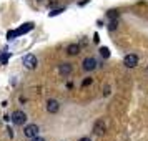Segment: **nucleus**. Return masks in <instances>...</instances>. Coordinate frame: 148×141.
I'll use <instances>...</instances> for the list:
<instances>
[{"label": "nucleus", "instance_id": "f257e3e1", "mask_svg": "<svg viewBox=\"0 0 148 141\" xmlns=\"http://www.w3.org/2000/svg\"><path fill=\"white\" fill-rule=\"evenodd\" d=\"M10 120L14 121V125H17V126H23L27 123V114H25V111H22V110H15L14 113H12V118Z\"/></svg>", "mask_w": 148, "mask_h": 141}, {"label": "nucleus", "instance_id": "f03ea898", "mask_svg": "<svg viewBox=\"0 0 148 141\" xmlns=\"http://www.w3.org/2000/svg\"><path fill=\"white\" fill-rule=\"evenodd\" d=\"M37 65H38V60H37V57H35V55L28 53V55L23 57V67L27 68V70H35Z\"/></svg>", "mask_w": 148, "mask_h": 141}, {"label": "nucleus", "instance_id": "7ed1b4c3", "mask_svg": "<svg viewBox=\"0 0 148 141\" xmlns=\"http://www.w3.org/2000/svg\"><path fill=\"white\" fill-rule=\"evenodd\" d=\"M38 131H40V128H38V125H35V123H32V125H27V126L23 128V134L27 136V138H35V136H38Z\"/></svg>", "mask_w": 148, "mask_h": 141}, {"label": "nucleus", "instance_id": "20e7f679", "mask_svg": "<svg viewBox=\"0 0 148 141\" xmlns=\"http://www.w3.org/2000/svg\"><path fill=\"white\" fill-rule=\"evenodd\" d=\"M34 28V23H25V27H20V28H17L15 32H8V40L10 38H14V37H18V35H23V33H27V32H30Z\"/></svg>", "mask_w": 148, "mask_h": 141}, {"label": "nucleus", "instance_id": "39448f33", "mask_svg": "<svg viewBox=\"0 0 148 141\" xmlns=\"http://www.w3.org/2000/svg\"><path fill=\"white\" fill-rule=\"evenodd\" d=\"M97 60H95L93 57H87L85 60H83V63H82V67H83V70L85 72H93L95 68H97Z\"/></svg>", "mask_w": 148, "mask_h": 141}, {"label": "nucleus", "instance_id": "423d86ee", "mask_svg": "<svg viewBox=\"0 0 148 141\" xmlns=\"http://www.w3.org/2000/svg\"><path fill=\"white\" fill-rule=\"evenodd\" d=\"M123 63H125V67L127 68H135L136 65H138V55H135V53L127 55L125 60H123Z\"/></svg>", "mask_w": 148, "mask_h": 141}, {"label": "nucleus", "instance_id": "0eeeda50", "mask_svg": "<svg viewBox=\"0 0 148 141\" xmlns=\"http://www.w3.org/2000/svg\"><path fill=\"white\" fill-rule=\"evenodd\" d=\"M58 110H60V103H58V100L50 98V100L47 101V111L50 114H55V113H58Z\"/></svg>", "mask_w": 148, "mask_h": 141}, {"label": "nucleus", "instance_id": "6e6552de", "mask_svg": "<svg viewBox=\"0 0 148 141\" xmlns=\"http://www.w3.org/2000/svg\"><path fill=\"white\" fill-rule=\"evenodd\" d=\"M105 129H107V125H105V121L103 120H97L93 125V133L98 134V136H101V134L105 133Z\"/></svg>", "mask_w": 148, "mask_h": 141}, {"label": "nucleus", "instance_id": "1a4fd4ad", "mask_svg": "<svg viewBox=\"0 0 148 141\" xmlns=\"http://www.w3.org/2000/svg\"><path fill=\"white\" fill-rule=\"evenodd\" d=\"M72 72H73L72 63H60V65H58V73H60L62 76H68Z\"/></svg>", "mask_w": 148, "mask_h": 141}, {"label": "nucleus", "instance_id": "9d476101", "mask_svg": "<svg viewBox=\"0 0 148 141\" xmlns=\"http://www.w3.org/2000/svg\"><path fill=\"white\" fill-rule=\"evenodd\" d=\"M67 53L70 55V57H75V55L80 53V45L78 43H70L67 47Z\"/></svg>", "mask_w": 148, "mask_h": 141}, {"label": "nucleus", "instance_id": "9b49d317", "mask_svg": "<svg viewBox=\"0 0 148 141\" xmlns=\"http://www.w3.org/2000/svg\"><path fill=\"white\" fill-rule=\"evenodd\" d=\"M100 55L103 57V58H108V57H110V50H108L107 47H101L100 48Z\"/></svg>", "mask_w": 148, "mask_h": 141}, {"label": "nucleus", "instance_id": "f8f14e48", "mask_svg": "<svg viewBox=\"0 0 148 141\" xmlns=\"http://www.w3.org/2000/svg\"><path fill=\"white\" fill-rule=\"evenodd\" d=\"M92 83H93V78H85V80L82 81V87H83V88H85V87H90Z\"/></svg>", "mask_w": 148, "mask_h": 141}, {"label": "nucleus", "instance_id": "ddd939ff", "mask_svg": "<svg viewBox=\"0 0 148 141\" xmlns=\"http://www.w3.org/2000/svg\"><path fill=\"white\" fill-rule=\"evenodd\" d=\"M63 10H65V8H57V10H52V12H50V17H55V15H60L62 12H63Z\"/></svg>", "mask_w": 148, "mask_h": 141}, {"label": "nucleus", "instance_id": "4468645a", "mask_svg": "<svg viewBox=\"0 0 148 141\" xmlns=\"http://www.w3.org/2000/svg\"><path fill=\"white\" fill-rule=\"evenodd\" d=\"M108 28H110V30H115V28H116V18H113V20L110 22V25H108Z\"/></svg>", "mask_w": 148, "mask_h": 141}, {"label": "nucleus", "instance_id": "2eb2a0df", "mask_svg": "<svg viewBox=\"0 0 148 141\" xmlns=\"http://www.w3.org/2000/svg\"><path fill=\"white\" fill-rule=\"evenodd\" d=\"M103 95H110V87H105V88H103Z\"/></svg>", "mask_w": 148, "mask_h": 141}, {"label": "nucleus", "instance_id": "dca6fc26", "mask_svg": "<svg viewBox=\"0 0 148 141\" xmlns=\"http://www.w3.org/2000/svg\"><path fill=\"white\" fill-rule=\"evenodd\" d=\"M30 141H45L43 138H40V136H35V138H32Z\"/></svg>", "mask_w": 148, "mask_h": 141}, {"label": "nucleus", "instance_id": "f3484780", "mask_svg": "<svg viewBox=\"0 0 148 141\" xmlns=\"http://www.w3.org/2000/svg\"><path fill=\"white\" fill-rule=\"evenodd\" d=\"M78 141H92V140H90L88 136H83V138H80V140H78Z\"/></svg>", "mask_w": 148, "mask_h": 141}, {"label": "nucleus", "instance_id": "a211bd4d", "mask_svg": "<svg viewBox=\"0 0 148 141\" xmlns=\"http://www.w3.org/2000/svg\"><path fill=\"white\" fill-rule=\"evenodd\" d=\"M53 5H57V0H50V7H53Z\"/></svg>", "mask_w": 148, "mask_h": 141}, {"label": "nucleus", "instance_id": "6ab92c4d", "mask_svg": "<svg viewBox=\"0 0 148 141\" xmlns=\"http://www.w3.org/2000/svg\"><path fill=\"white\" fill-rule=\"evenodd\" d=\"M38 2H40V0H38Z\"/></svg>", "mask_w": 148, "mask_h": 141}]
</instances>
